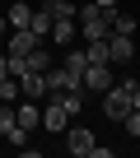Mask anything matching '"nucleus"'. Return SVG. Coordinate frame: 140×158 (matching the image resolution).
Masks as SVG:
<instances>
[{
	"mask_svg": "<svg viewBox=\"0 0 140 158\" xmlns=\"http://www.w3.org/2000/svg\"><path fill=\"white\" fill-rule=\"evenodd\" d=\"M84 56H89V65H112V56H107V37H103V42H84Z\"/></svg>",
	"mask_w": 140,
	"mask_h": 158,
	"instance_id": "12",
	"label": "nucleus"
},
{
	"mask_svg": "<svg viewBox=\"0 0 140 158\" xmlns=\"http://www.w3.org/2000/svg\"><path fill=\"white\" fill-rule=\"evenodd\" d=\"M107 56H112V65H131V60H135V42H131L126 33H112V37H107Z\"/></svg>",
	"mask_w": 140,
	"mask_h": 158,
	"instance_id": "7",
	"label": "nucleus"
},
{
	"mask_svg": "<svg viewBox=\"0 0 140 158\" xmlns=\"http://www.w3.org/2000/svg\"><path fill=\"white\" fill-rule=\"evenodd\" d=\"M121 126H126V135H135V139H140V112H131V116H126Z\"/></svg>",
	"mask_w": 140,
	"mask_h": 158,
	"instance_id": "18",
	"label": "nucleus"
},
{
	"mask_svg": "<svg viewBox=\"0 0 140 158\" xmlns=\"http://www.w3.org/2000/svg\"><path fill=\"white\" fill-rule=\"evenodd\" d=\"M75 89H84V74L80 70H70V65L51 70L47 65V93H75Z\"/></svg>",
	"mask_w": 140,
	"mask_h": 158,
	"instance_id": "3",
	"label": "nucleus"
},
{
	"mask_svg": "<svg viewBox=\"0 0 140 158\" xmlns=\"http://www.w3.org/2000/svg\"><path fill=\"white\" fill-rule=\"evenodd\" d=\"M5 37H10V23H5V19H0V42H5Z\"/></svg>",
	"mask_w": 140,
	"mask_h": 158,
	"instance_id": "22",
	"label": "nucleus"
},
{
	"mask_svg": "<svg viewBox=\"0 0 140 158\" xmlns=\"http://www.w3.org/2000/svg\"><path fill=\"white\" fill-rule=\"evenodd\" d=\"M131 89H135V79H121V84H112L103 93V116L107 121H126L131 116Z\"/></svg>",
	"mask_w": 140,
	"mask_h": 158,
	"instance_id": "2",
	"label": "nucleus"
},
{
	"mask_svg": "<svg viewBox=\"0 0 140 158\" xmlns=\"http://www.w3.org/2000/svg\"><path fill=\"white\" fill-rule=\"evenodd\" d=\"M37 42H42V37H37L33 28H10V56H28Z\"/></svg>",
	"mask_w": 140,
	"mask_h": 158,
	"instance_id": "9",
	"label": "nucleus"
},
{
	"mask_svg": "<svg viewBox=\"0 0 140 158\" xmlns=\"http://www.w3.org/2000/svg\"><path fill=\"white\" fill-rule=\"evenodd\" d=\"M112 19H117V10H103V5H94V0L75 10V23H80V37H84V42L112 37Z\"/></svg>",
	"mask_w": 140,
	"mask_h": 158,
	"instance_id": "1",
	"label": "nucleus"
},
{
	"mask_svg": "<svg viewBox=\"0 0 140 158\" xmlns=\"http://www.w3.org/2000/svg\"><path fill=\"white\" fill-rule=\"evenodd\" d=\"M5 23H10V28H28V23H33V10H28V5H10Z\"/></svg>",
	"mask_w": 140,
	"mask_h": 158,
	"instance_id": "13",
	"label": "nucleus"
},
{
	"mask_svg": "<svg viewBox=\"0 0 140 158\" xmlns=\"http://www.w3.org/2000/svg\"><path fill=\"white\" fill-rule=\"evenodd\" d=\"M47 37L61 42V47H70V42H75V19H51V33Z\"/></svg>",
	"mask_w": 140,
	"mask_h": 158,
	"instance_id": "11",
	"label": "nucleus"
},
{
	"mask_svg": "<svg viewBox=\"0 0 140 158\" xmlns=\"http://www.w3.org/2000/svg\"><path fill=\"white\" fill-rule=\"evenodd\" d=\"M94 5H103V10H117V0H94Z\"/></svg>",
	"mask_w": 140,
	"mask_h": 158,
	"instance_id": "21",
	"label": "nucleus"
},
{
	"mask_svg": "<svg viewBox=\"0 0 140 158\" xmlns=\"http://www.w3.org/2000/svg\"><path fill=\"white\" fill-rule=\"evenodd\" d=\"M24 60H28V70H47V65H51V51H47V47L37 42V47H33V51H28Z\"/></svg>",
	"mask_w": 140,
	"mask_h": 158,
	"instance_id": "15",
	"label": "nucleus"
},
{
	"mask_svg": "<svg viewBox=\"0 0 140 158\" xmlns=\"http://www.w3.org/2000/svg\"><path fill=\"white\" fill-rule=\"evenodd\" d=\"M112 33H126V37H135V19H131V14H117V19H112Z\"/></svg>",
	"mask_w": 140,
	"mask_h": 158,
	"instance_id": "17",
	"label": "nucleus"
},
{
	"mask_svg": "<svg viewBox=\"0 0 140 158\" xmlns=\"http://www.w3.org/2000/svg\"><path fill=\"white\" fill-rule=\"evenodd\" d=\"M112 89V65H84V93H107Z\"/></svg>",
	"mask_w": 140,
	"mask_h": 158,
	"instance_id": "6",
	"label": "nucleus"
},
{
	"mask_svg": "<svg viewBox=\"0 0 140 158\" xmlns=\"http://www.w3.org/2000/svg\"><path fill=\"white\" fill-rule=\"evenodd\" d=\"M28 28H33L37 37H47V33H51V14H47V10H33V23H28Z\"/></svg>",
	"mask_w": 140,
	"mask_h": 158,
	"instance_id": "16",
	"label": "nucleus"
},
{
	"mask_svg": "<svg viewBox=\"0 0 140 158\" xmlns=\"http://www.w3.org/2000/svg\"><path fill=\"white\" fill-rule=\"evenodd\" d=\"M10 74V51H0V79Z\"/></svg>",
	"mask_w": 140,
	"mask_h": 158,
	"instance_id": "20",
	"label": "nucleus"
},
{
	"mask_svg": "<svg viewBox=\"0 0 140 158\" xmlns=\"http://www.w3.org/2000/svg\"><path fill=\"white\" fill-rule=\"evenodd\" d=\"M14 121H19L24 130H37V121H42L37 102H33V98H19V102H14Z\"/></svg>",
	"mask_w": 140,
	"mask_h": 158,
	"instance_id": "10",
	"label": "nucleus"
},
{
	"mask_svg": "<svg viewBox=\"0 0 140 158\" xmlns=\"http://www.w3.org/2000/svg\"><path fill=\"white\" fill-rule=\"evenodd\" d=\"M65 126H70V112H65V107H61L56 98H47V102H42V130H51V135H61Z\"/></svg>",
	"mask_w": 140,
	"mask_h": 158,
	"instance_id": "5",
	"label": "nucleus"
},
{
	"mask_svg": "<svg viewBox=\"0 0 140 158\" xmlns=\"http://www.w3.org/2000/svg\"><path fill=\"white\" fill-rule=\"evenodd\" d=\"M94 144H98V139H94V130H89V126H75V130L65 126V149L75 153V158H89V149H94Z\"/></svg>",
	"mask_w": 140,
	"mask_h": 158,
	"instance_id": "4",
	"label": "nucleus"
},
{
	"mask_svg": "<svg viewBox=\"0 0 140 158\" xmlns=\"http://www.w3.org/2000/svg\"><path fill=\"white\" fill-rule=\"evenodd\" d=\"M10 126H14V107H0V135H5Z\"/></svg>",
	"mask_w": 140,
	"mask_h": 158,
	"instance_id": "19",
	"label": "nucleus"
},
{
	"mask_svg": "<svg viewBox=\"0 0 140 158\" xmlns=\"http://www.w3.org/2000/svg\"><path fill=\"white\" fill-rule=\"evenodd\" d=\"M42 10L51 19H75V5H70V0H42Z\"/></svg>",
	"mask_w": 140,
	"mask_h": 158,
	"instance_id": "14",
	"label": "nucleus"
},
{
	"mask_svg": "<svg viewBox=\"0 0 140 158\" xmlns=\"http://www.w3.org/2000/svg\"><path fill=\"white\" fill-rule=\"evenodd\" d=\"M19 84H24V98L42 102V98H47V70H24V74H19Z\"/></svg>",
	"mask_w": 140,
	"mask_h": 158,
	"instance_id": "8",
	"label": "nucleus"
}]
</instances>
